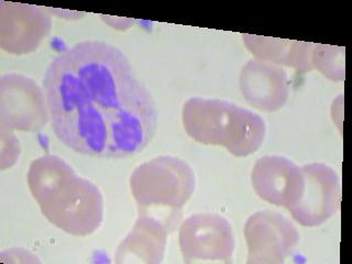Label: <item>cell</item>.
<instances>
[{
  "instance_id": "obj_1",
  "label": "cell",
  "mask_w": 352,
  "mask_h": 264,
  "mask_svg": "<svg viewBox=\"0 0 352 264\" xmlns=\"http://www.w3.org/2000/svg\"><path fill=\"white\" fill-rule=\"evenodd\" d=\"M43 88L55 135L77 153L131 157L157 131L151 93L111 44L88 40L60 52L45 71Z\"/></svg>"
},
{
  "instance_id": "obj_15",
  "label": "cell",
  "mask_w": 352,
  "mask_h": 264,
  "mask_svg": "<svg viewBox=\"0 0 352 264\" xmlns=\"http://www.w3.org/2000/svg\"><path fill=\"white\" fill-rule=\"evenodd\" d=\"M1 132V151H0V166L1 170L9 168L18 161L20 155V143L14 131L0 126Z\"/></svg>"
},
{
  "instance_id": "obj_3",
  "label": "cell",
  "mask_w": 352,
  "mask_h": 264,
  "mask_svg": "<svg viewBox=\"0 0 352 264\" xmlns=\"http://www.w3.org/2000/svg\"><path fill=\"white\" fill-rule=\"evenodd\" d=\"M182 121L192 140L223 146L236 157L258 151L267 135L261 116L225 99L190 97L182 108Z\"/></svg>"
},
{
  "instance_id": "obj_4",
  "label": "cell",
  "mask_w": 352,
  "mask_h": 264,
  "mask_svg": "<svg viewBox=\"0 0 352 264\" xmlns=\"http://www.w3.org/2000/svg\"><path fill=\"white\" fill-rule=\"evenodd\" d=\"M129 183L138 212L161 220L172 234L181 223L183 207L195 192L196 175L184 160L161 155L135 168Z\"/></svg>"
},
{
  "instance_id": "obj_6",
  "label": "cell",
  "mask_w": 352,
  "mask_h": 264,
  "mask_svg": "<svg viewBox=\"0 0 352 264\" xmlns=\"http://www.w3.org/2000/svg\"><path fill=\"white\" fill-rule=\"evenodd\" d=\"M247 263L280 264L300 243V232L289 218L273 210L254 212L245 221Z\"/></svg>"
},
{
  "instance_id": "obj_12",
  "label": "cell",
  "mask_w": 352,
  "mask_h": 264,
  "mask_svg": "<svg viewBox=\"0 0 352 264\" xmlns=\"http://www.w3.org/2000/svg\"><path fill=\"white\" fill-rule=\"evenodd\" d=\"M170 234L168 227L161 220L151 214L138 212L133 228L117 248L116 263H161Z\"/></svg>"
},
{
  "instance_id": "obj_13",
  "label": "cell",
  "mask_w": 352,
  "mask_h": 264,
  "mask_svg": "<svg viewBox=\"0 0 352 264\" xmlns=\"http://www.w3.org/2000/svg\"><path fill=\"white\" fill-rule=\"evenodd\" d=\"M242 40L256 60H265L280 67L289 66L300 73L314 69L311 65L314 43L253 34H242Z\"/></svg>"
},
{
  "instance_id": "obj_14",
  "label": "cell",
  "mask_w": 352,
  "mask_h": 264,
  "mask_svg": "<svg viewBox=\"0 0 352 264\" xmlns=\"http://www.w3.org/2000/svg\"><path fill=\"white\" fill-rule=\"evenodd\" d=\"M311 65L329 80L344 82L346 78L344 47L314 44Z\"/></svg>"
},
{
  "instance_id": "obj_16",
  "label": "cell",
  "mask_w": 352,
  "mask_h": 264,
  "mask_svg": "<svg viewBox=\"0 0 352 264\" xmlns=\"http://www.w3.org/2000/svg\"><path fill=\"white\" fill-rule=\"evenodd\" d=\"M1 262H12V263H22V262H40V260L31 254L29 251L23 249H11V250L1 252Z\"/></svg>"
},
{
  "instance_id": "obj_9",
  "label": "cell",
  "mask_w": 352,
  "mask_h": 264,
  "mask_svg": "<svg viewBox=\"0 0 352 264\" xmlns=\"http://www.w3.org/2000/svg\"><path fill=\"white\" fill-rule=\"evenodd\" d=\"M52 28L49 10L38 6L0 1V47L10 54L36 51Z\"/></svg>"
},
{
  "instance_id": "obj_11",
  "label": "cell",
  "mask_w": 352,
  "mask_h": 264,
  "mask_svg": "<svg viewBox=\"0 0 352 264\" xmlns=\"http://www.w3.org/2000/svg\"><path fill=\"white\" fill-rule=\"evenodd\" d=\"M239 87L245 102L264 113L283 108L291 91L289 75L283 67L256 58L242 67Z\"/></svg>"
},
{
  "instance_id": "obj_7",
  "label": "cell",
  "mask_w": 352,
  "mask_h": 264,
  "mask_svg": "<svg viewBox=\"0 0 352 264\" xmlns=\"http://www.w3.org/2000/svg\"><path fill=\"white\" fill-rule=\"evenodd\" d=\"M47 97L30 77L8 73L0 78V126L36 132L49 121Z\"/></svg>"
},
{
  "instance_id": "obj_2",
  "label": "cell",
  "mask_w": 352,
  "mask_h": 264,
  "mask_svg": "<svg viewBox=\"0 0 352 264\" xmlns=\"http://www.w3.org/2000/svg\"><path fill=\"white\" fill-rule=\"evenodd\" d=\"M28 186L44 217L72 236L91 234L104 220V197L98 187L75 173L62 157L45 154L33 160Z\"/></svg>"
},
{
  "instance_id": "obj_8",
  "label": "cell",
  "mask_w": 352,
  "mask_h": 264,
  "mask_svg": "<svg viewBox=\"0 0 352 264\" xmlns=\"http://www.w3.org/2000/svg\"><path fill=\"white\" fill-rule=\"evenodd\" d=\"M304 192L300 201L289 209L292 218L302 227L322 225L340 206V179L335 168L324 163L302 165Z\"/></svg>"
},
{
  "instance_id": "obj_5",
  "label": "cell",
  "mask_w": 352,
  "mask_h": 264,
  "mask_svg": "<svg viewBox=\"0 0 352 264\" xmlns=\"http://www.w3.org/2000/svg\"><path fill=\"white\" fill-rule=\"evenodd\" d=\"M179 245L183 261L232 263L236 238L227 218L214 212H198L182 221Z\"/></svg>"
},
{
  "instance_id": "obj_10",
  "label": "cell",
  "mask_w": 352,
  "mask_h": 264,
  "mask_svg": "<svg viewBox=\"0 0 352 264\" xmlns=\"http://www.w3.org/2000/svg\"><path fill=\"white\" fill-rule=\"evenodd\" d=\"M251 184L258 197L274 206L291 209L304 192L302 166L287 157L269 154L253 165Z\"/></svg>"
}]
</instances>
